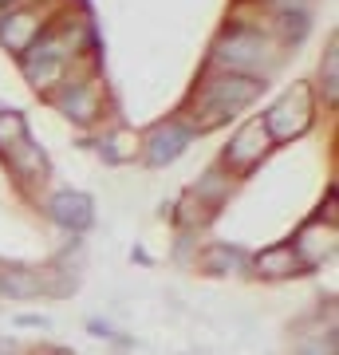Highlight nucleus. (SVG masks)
Here are the masks:
<instances>
[{
  "instance_id": "9",
  "label": "nucleus",
  "mask_w": 339,
  "mask_h": 355,
  "mask_svg": "<svg viewBox=\"0 0 339 355\" xmlns=\"http://www.w3.org/2000/svg\"><path fill=\"white\" fill-rule=\"evenodd\" d=\"M300 268V257L292 253V245H277V249H264L261 257H257V272L268 280H284L292 277Z\"/></svg>"
},
{
  "instance_id": "8",
  "label": "nucleus",
  "mask_w": 339,
  "mask_h": 355,
  "mask_svg": "<svg viewBox=\"0 0 339 355\" xmlns=\"http://www.w3.org/2000/svg\"><path fill=\"white\" fill-rule=\"evenodd\" d=\"M60 111L71 114L76 123H91L95 114H99V87L95 83H76V87L67 91V95H60Z\"/></svg>"
},
{
  "instance_id": "13",
  "label": "nucleus",
  "mask_w": 339,
  "mask_h": 355,
  "mask_svg": "<svg viewBox=\"0 0 339 355\" xmlns=\"http://www.w3.org/2000/svg\"><path fill=\"white\" fill-rule=\"evenodd\" d=\"M324 83H327V103H331V99H336V44H331V51H327V79H324Z\"/></svg>"
},
{
  "instance_id": "3",
  "label": "nucleus",
  "mask_w": 339,
  "mask_h": 355,
  "mask_svg": "<svg viewBox=\"0 0 339 355\" xmlns=\"http://www.w3.org/2000/svg\"><path fill=\"white\" fill-rule=\"evenodd\" d=\"M268 139H292V135H304L308 123H312V107H308V95L296 91V95H284V99L268 111V119H261Z\"/></svg>"
},
{
  "instance_id": "12",
  "label": "nucleus",
  "mask_w": 339,
  "mask_h": 355,
  "mask_svg": "<svg viewBox=\"0 0 339 355\" xmlns=\"http://www.w3.org/2000/svg\"><path fill=\"white\" fill-rule=\"evenodd\" d=\"M201 265L209 268V272H221V268H237L241 261H237V253H233V249H221V245H214V249L205 253V261H201Z\"/></svg>"
},
{
  "instance_id": "1",
  "label": "nucleus",
  "mask_w": 339,
  "mask_h": 355,
  "mask_svg": "<svg viewBox=\"0 0 339 355\" xmlns=\"http://www.w3.org/2000/svg\"><path fill=\"white\" fill-rule=\"evenodd\" d=\"M257 95H261V83L249 79V76H233V71H229V76H221V79H209V83L198 91L201 119H193V123H198V130H214V127L225 123L229 114L245 111Z\"/></svg>"
},
{
  "instance_id": "11",
  "label": "nucleus",
  "mask_w": 339,
  "mask_h": 355,
  "mask_svg": "<svg viewBox=\"0 0 339 355\" xmlns=\"http://www.w3.org/2000/svg\"><path fill=\"white\" fill-rule=\"evenodd\" d=\"M20 139H24V119L16 111H0V150H12Z\"/></svg>"
},
{
  "instance_id": "10",
  "label": "nucleus",
  "mask_w": 339,
  "mask_h": 355,
  "mask_svg": "<svg viewBox=\"0 0 339 355\" xmlns=\"http://www.w3.org/2000/svg\"><path fill=\"white\" fill-rule=\"evenodd\" d=\"M4 154H12V166H16V174L20 178H32V174L44 170V154H40L36 146H28V139H20L12 150H4Z\"/></svg>"
},
{
  "instance_id": "5",
  "label": "nucleus",
  "mask_w": 339,
  "mask_h": 355,
  "mask_svg": "<svg viewBox=\"0 0 339 355\" xmlns=\"http://www.w3.org/2000/svg\"><path fill=\"white\" fill-rule=\"evenodd\" d=\"M189 146V130L182 127V123H166V127H158L150 135V142H146V158H150L154 166H166V162H174L177 154Z\"/></svg>"
},
{
  "instance_id": "14",
  "label": "nucleus",
  "mask_w": 339,
  "mask_h": 355,
  "mask_svg": "<svg viewBox=\"0 0 339 355\" xmlns=\"http://www.w3.org/2000/svg\"><path fill=\"white\" fill-rule=\"evenodd\" d=\"M0 355H12V347H8V343H0Z\"/></svg>"
},
{
  "instance_id": "2",
  "label": "nucleus",
  "mask_w": 339,
  "mask_h": 355,
  "mask_svg": "<svg viewBox=\"0 0 339 355\" xmlns=\"http://www.w3.org/2000/svg\"><path fill=\"white\" fill-rule=\"evenodd\" d=\"M214 60H217L221 67H229L233 76H241V71H249V67H257V64H264V60H268V44H264L261 32L233 28L229 36H221Z\"/></svg>"
},
{
  "instance_id": "7",
  "label": "nucleus",
  "mask_w": 339,
  "mask_h": 355,
  "mask_svg": "<svg viewBox=\"0 0 339 355\" xmlns=\"http://www.w3.org/2000/svg\"><path fill=\"white\" fill-rule=\"evenodd\" d=\"M0 40L12 51H28L40 40V16L36 12H12L0 24Z\"/></svg>"
},
{
  "instance_id": "4",
  "label": "nucleus",
  "mask_w": 339,
  "mask_h": 355,
  "mask_svg": "<svg viewBox=\"0 0 339 355\" xmlns=\"http://www.w3.org/2000/svg\"><path fill=\"white\" fill-rule=\"evenodd\" d=\"M264 150H268V130H264L261 119H252V123H245L233 135V142H229V150H225V162L237 166V170H252L264 158Z\"/></svg>"
},
{
  "instance_id": "6",
  "label": "nucleus",
  "mask_w": 339,
  "mask_h": 355,
  "mask_svg": "<svg viewBox=\"0 0 339 355\" xmlns=\"http://www.w3.org/2000/svg\"><path fill=\"white\" fill-rule=\"evenodd\" d=\"M51 217H55L63 229H87L91 225V202L83 193L63 190V193L51 198Z\"/></svg>"
}]
</instances>
